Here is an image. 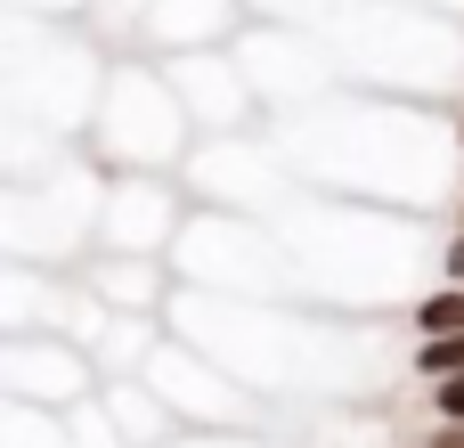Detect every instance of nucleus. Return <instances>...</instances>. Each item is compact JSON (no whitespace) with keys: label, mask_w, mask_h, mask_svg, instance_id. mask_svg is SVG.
Listing matches in <instances>:
<instances>
[{"label":"nucleus","mask_w":464,"mask_h":448,"mask_svg":"<svg viewBox=\"0 0 464 448\" xmlns=\"http://www.w3.org/2000/svg\"><path fill=\"white\" fill-rule=\"evenodd\" d=\"M269 147L318 196L392 204L416 220H432L440 204H464V114L424 106V98H383V90L334 82L326 98L269 114Z\"/></svg>","instance_id":"1"},{"label":"nucleus","mask_w":464,"mask_h":448,"mask_svg":"<svg viewBox=\"0 0 464 448\" xmlns=\"http://www.w3.org/2000/svg\"><path fill=\"white\" fill-rule=\"evenodd\" d=\"M269 220L302 269V294H318V302H400L408 278L432 261V220L392 212V204L294 188Z\"/></svg>","instance_id":"2"},{"label":"nucleus","mask_w":464,"mask_h":448,"mask_svg":"<svg viewBox=\"0 0 464 448\" xmlns=\"http://www.w3.org/2000/svg\"><path fill=\"white\" fill-rule=\"evenodd\" d=\"M318 33L351 90L424 98V106H449L464 90V24L432 0H343Z\"/></svg>","instance_id":"3"},{"label":"nucleus","mask_w":464,"mask_h":448,"mask_svg":"<svg viewBox=\"0 0 464 448\" xmlns=\"http://www.w3.org/2000/svg\"><path fill=\"white\" fill-rule=\"evenodd\" d=\"M106 65H114V49L90 24L0 8V122L49 131V139H90Z\"/></svg>","instance_id":"4"},{"label":"nucleus","mask_w":464,"mask_h":448,"mask_svg":"<svg viewBox=\"0 0 464 448\" xmlns=\"http://www.w3.org/2000/svg\"><path fill=\"white\" fill-rule=\"evenodd\" d=\"M196 147H204L196 114H188L179 82L163 73V57L114 49L106 90H98V122H90V155L106 171H188Z\"/></svg>","instance_id":"5"},{"label":"nucleus","mask_w":464,"mask_h":448,"mask_svg":"<svg viewBox=\"0 0 464 448\" xmlns=\"http://www.w3.org/2000/svg\"><path fill=\"white\" fill-rule=\"evenodd\" d=\"M98 204H106V163L90 147L57 155L33 180H0V253L33 261V269H57L82 245H98Z\"/></svg>","instance_id":"6"},{"label":"nucleus","mask_w":464,"mask_h":448,"mask_svg":"<svg viewBox=\"0 0 464 448\" xmlns=\"http://www.w3.org/2000/svg\"><path fill=\"white\" fill-rule=\"evenodd\" d=\"M171 269L179 286H204V294H253V302H302V269L277 237V220L261 212H220V204H196L179 245H171Z\"/></svg>","instance_id":"7"},{"label":"nucleus","mask_w":464,"mask_h":448,"mask_svg":"<svg viewBox=\"0 0 464 448\" xmlns=\"http://www.w3.org/2000/svg\"><path fill=\"white\" fill-rule=\"evenodd\" d=\"M237 57H245V73H253V90H261V106H269V114L310 106V98H326V90L343 82V65H334V49H326V33H318V24L253 16V24H245V41H237Z\"/></svg>","instance_id":"8"},{"label":"nucleus","mask_w":464,"mask_h":448,"mask_svg":"<svg viewBox=\"0 0 464 448\" xmlns=\"http://www.w3.org/2000/svg\"><path fill=\"white\" fill-rule=\"evenodd\" d=\"M179 180H188V196H196V204L261 212V220L302 188V180H294V163H285L269 139H253V131H245V139H204V147L188 155V171H179Z\"/></svg>","instance_id":"9"},{"label":"nucleus","mask_w":464,"mask_h":448,"mask_svg":"<svg viewBox=\"0 0 464 448\" xmlns=\"http://www.w3.org/2000/svg\"><path fill=\"white\" fill-rule=\"evenodd\" d=\"M188 212H196V196L179 171H106L98 253H171Z\"/></svg>","instance_id":"10"},{"label":"nucleus","mask_w":464,"mask_h":448,"mask_svg":"<svg viewBox=\"0 0 464 448\" xmlns=\"http://www.w3.org/2000/svg\"><path fill=\"white\" fill-rule=\"evenodd\" d=\"M163 73L179 82V98L196 114V139H245L253 122H269L237 49H188V57H163Z\"/></svg>","instance_id":"11"},{"label":"nucleus","mask_w":464,"mask_h":448,"mask_svg":"<svg viewBox=\"0 0 464 448\" xmlns=\"http://www.w3.org/2000/svg\"><path fill=\"white\" fill-rule=\"evenodd\" d=\"M0 392L24 408H82V400H98V359L73 335H8L0 343Z\"/></svg>","instance_id":"12"},{"label":"nucleus","mask_w":464,"mask_h":448,"mask_svg":"<svg viewBox=\"0 0 464 448\" xmlns=\"http://www.w3.org/2000/svg\"><path fill=\"white\" fill-rule=\"evenodd\" d=\"M245 24H253V8H245V0H155V8H147L139 49H147V57L237 49V41H245Z\"/></svg>","instance_id":"13"},{"label":"nucleus","mask_w":464,"mask_h":448,"mask_svg":"<svg viewBox=\"0 0 464 448\" xmlns=\"http://www.w3.org/2000/svg\"><path fill=\"white\" fill-rule=\"evenodd\" d=\"M73 278H82L106 310H147V318H163V302L179 294V286H171L179 269H171L163 253H90Z\"/></svg>","instance_id":"14"},{"label":"nucleus","mask_w":464,"mask_h":448,"mask_svg":"<svg viewBox=\"0 0 464 448\" xmlns=\"http://www.w3.org/2000/svg\"><path fill=\"white\" fill-rule=\"evenodd\" d=\"M163 351V318H147V310H114L106 318V335L90 343V359H98V375H147V359Z\"/></svg>","instance_id":"15"},{"label":"nucleus","mask_w":464,"mask_h":448,"mask_svg":"<svg viewBox=\"0 0 464 448\" xmlns=\"http://www.w3.org/2000/svg\"><path fill=\"white\" fill-rule=\"evenodd\" d=\"M147 8H155V0H90V16H82V24H90L106 49H139V33H147Z\"/></svg>","instance_id":"16"},{"label":"nucleus","mask_w":464,"mask_h":448,"mask_svg":"<svg viewBox=\"0 0 464 448\" xmlns=\"http://www.w3.org/2000/svg\"><path fill=\"white\" fill-rule=\"evenodd\" d=\"M65 433H73V448H130V433H122L114 408H106V392L82 400V408H65Z\"/></svg>","instance_id":"17"},{"label":"nucleus","mask_w":464,"mask_h":448,"mask_svg":"<svg viewBox=\"0 0 464 448\" xmlns=\"http://www.w3.org/2000/svg\"><path fill=\"white\" fill-rule=\"evenodd\" d=\"M416 326H424V335H464V286L424 294V302H416Z\"/></svg>","instance_id":"18"},{"label":"nucleus","mask_w":464,"mask_h":448,"mask_svg":"<svg viewBox=\"0 0 464 448\" xmlns=\"http://www.w3.org/2000/svg\"><path fill=\"white\" fill-rule=\"evenodd\" d=\"M253 16H277V24H326L343 0H245Z\"/></svg>","instance_id":"19"},{"label":"nucleus","mask_w":464,"mask_h":448,"mask_svg":"<svg viewBox=\"0 0 464 448\" xmlns=\"http://www.w3.org/2000/svg\"><path fill=\"white\" fill-rule=\"evenodd\" d=\"M416 367L440 384V375H464V335H424V351H416Z\"/></svg>","instance_id":"20"},{"label":"nucleus","mask_w":464,"mask_h":448,"mask_svg":"<svg viewBox=\"0 0 464 448\" xmlns=\"http://www.w3.org/2000/svg\"><path fill=\"white\" fill-rule=\"evenodd\" d=\"M432 408H440V424H464V375H440L432 384Z\"/></svg>","instance_id":"21"},{"label":"nucleus","mask_w":464,"mask_h":448,"mask_svg":"<svg viewBox=\"0 0 464 448\" xmlns=\"http://www.w3.org/2000/svg\"><path fill=\"white\" fill-rule=\"evenodd\" d=\"M0 8H24V16H90V0H0Z\"/></svg>","instance_id":"22"},{"label":"nucleus","mask_w":464,"mask_h":448,"mask_svg":"<svg viewBox=\"0 0 464 448\" xmlns=\"http://www.w3.org/2000/svg\"><path fill=\"white\" fill-rule=\"evenodd\" d=\"M440 278H449V286H464V229L440 245Z\"/></svg>","instance_id":"23"},{"label":"nucleus","mask_w":464,"mask_h":448,"mask_svg":"<svg viewBox=\"0 0 464 448\" xmlns=\"http://www.w3.org/2000/svg\"><path fill=\"white\" fill-rule=\"evenodd\" d=\"M432 448H464V424H440V433H432Z\"/></svg>","instance_id":"24"},{"label":"nucleus","mask_w":464,"mask_h":448,"mask_svg":"<svg viewBox=\"0 0 464 448\" xmlns=\"http://www.w3.org/2000/svg\"><path fill=\"white\" fill-rule=\"evenodd\" d=\"M432 8H449V16H457V8H464V0H432Z\"/></svg>","instance_id":"25"},{"label":"nucleus","mask_w":464,"mask_h":448,"mask_svg":"<svg viewBox=\"0 0 464 448\" xmlns=\"http://www.w3.org/2000/svg\"><path fill=\"white\" fill-rule=\"evenodd\" d=\"M457 229H464V204H457Z\"/></svg>","instance_id":"26"},{"label":"nucleus","mask_w":464,"mask_h":448,"mask_svg":"<svg viewBox=\"0 0 464 448\" xmlns=\"http://www.w3.org/2000/svg\"><path fill=\"white\" fill-rule=\"evenodd\" d=\"M457 114H464V98H457Z\"/></svg>","instance_id":"27"}]
</instances>
